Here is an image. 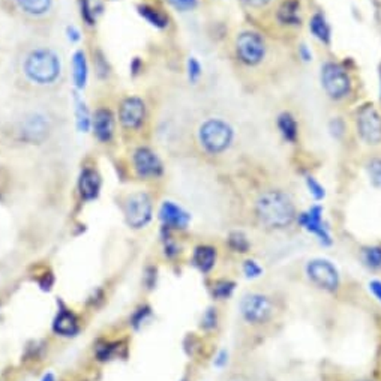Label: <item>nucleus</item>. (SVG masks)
<instances>
[{
    "label": "nucleus",
    "mask_w": 381,
    "mask_h": 381,
    "mask_svg": "<svg viewBox=\"0 0 381 381\" xmlns=\"http://www.w3.org/2000/svg\"><path fill=\"white\" fill-rule=\"evenodd\" d=\"M258 221L266 229H287L296 220V207L288 194L279 189L263 192L255 203Z\"/></svg>",
    "instance_id": "1"
},
{
    "label": "nucleus",
    "mask_w": 381,
    "mask_h": 381,
    "mask_svg": "<svg viewBox=\"0 0 381 381\" xmlns=\"http://www.w3.org/2000/svg\"><path fill=\"white\" fill-rule=\"evenodd\" d=\"M23 76L36 86H51L62 74L59 54L48 47H35L24 56Z\"/></svg>",
    "instance_id": "2"
},
{
    "label": "nucleus",
    "mask_w": 381,
    "mask_h": 381,
    "mask_svg": "<svg viewBox=\"0 0 381 381\" xmlns=\"http://www.w3.org/2000/svg\"><path fill=\"white\" fill-rule=\"evenodd\" d=\"M198 143L209 155H221L230 148L234 131L222 119H207L198 128Z\"/></svg>",
    "instance_id": "3"
},
{
    "label": "nucleus",
    "mask_w": 381,
    "mask_h": 381,
    "mask_svg": "<svg viewBox=\"0 0 381 381\" xmlns=\"http://www.w3.org/2000/svg\"><path fill=\"white\" fill-rule=\"evenodd\" d=\"M321 86L330 100L341 101L351 93L353 81L348 71L336 62H326L321 67Z\"/></svg>",
    "instance_id": "4"
},
{
    "label": "nucleus",
    "mask_w": 381,
    "mask_h": 381,
    "mask_svg": "<svg viewBox=\"0 0 381 381\" xmlns=\"http://www.w3.org/2000/svg\"><path fill=\"white\" fill-rule=\"evenodd\" d=\"M234 48H236L239 62L248 68L258 67L264 60L267 51L264 38L254 30L240 32L236 38Z\"/></svg>",
    "instance_id": "5"
},
{
    "label": "nucleus",
    "mask_w": 381,
    "mask_h": 381,
    "mask_svg": "<svg viewBox=\"0 0 381 381\" xmlns=\"http://www.w3.org/2000/svg\"><path fill=\"white\" fill-rule=\"evenodd\" d=\"M126 224L134 230L144 229L152 221L153 201L148 192L137 191L129 194L124 203Z\"/></svg>",
    "instance_id": "6"
},
{
    "label": "nucleus",
    "mask_w": 381,
    "mask_h": 381,
    "mask_svg": "<svg viewBox=\"0 0 381 381\" xmlns=\"http://www.w3.org/2000/svg\"><path fill=\"white\" fill-rule=\"evenodd\" d=\"M356 131L363 143L381 144V115L372 104H363L356 113Z\"/></svg>",
    "instance_id": "7"
},
{
    "label": "nucleus",
    "mask_w": 381,
    "mask_h": 381,
    "mask_svg": "<svg viewBox=\"0 0 381 381\" xmlns=\"http://www.w3.org/2000/svg\"><path fill=\"white\" fill-rule=\"evenodd\" d=\"M306 275L315 287L334 293L339 287V272L329 260L315 258L306 264Z\"/></svg>",
    "instance_id": "8"
},
{
    "label": "nucleus",
    "mask_w": 381,
    "mask_h": 381,
    "mask_svg": "<svg viewBox=\"0 0 381 381\" xmlns=\"http://www.w3.org/2000/svg\"><path fill=\"white\" fill-rule=\"evenodd\" d=\"M273 306L270 299L264 295L251 293L242 299L240 314L249 324H264L272 317Z\"/></svg>",
    "instance_id": "9"
},
{
    "label": "nucleus",
    "mask_w": 381,
    "mask_h": 381,
    "mask_svg": "<svg viewBox=\"0 0 381 381\" xmlns=\"http://www.w3.org/2000/svg\"><path fill=\"white\" fill-rule=\"evenodd\" d=\"M19 132L23 141L29 144H41L48 139L51 132L50 120L41 113H29L21 119Z\"/></svg>",
    "instance_id": "10"
},
{
    "label": "nucleus",
    "mask_w": 381,
    "mask_h": 381,
    "mask_svg": "<svg viewBox=\"0 0 381 381\" xmlns=\"http://www.w3.org/2000/svg\"><path fill=\"white\" fill-rule=\"evenodd\" d=\"M135 174L143 181L158 179L164 173V165L155 152L149 148H139L132 153Z\"/></svg>",
    "instance_id": "11"
},
{
    "label": "nucleus",
    "mask_w": 381,
    "mask_h": 381,
    "mask_svg": "<svg viewBox=\"0 0 381 381\" xmlns=\"http://www.w3.org/2000/svg\"><path fill=\"white\" fill-rule=\"evenodd\" d=\"M299 224H301L303 229L317 236L321 245L330 246L332 245V234L327 222L323 220V207L319 205H314L306 212H302L297 218Z\"/></svg>",
    "instance_id": "12"
},
{
    "label": "nucleus",
    "mask_w": 381,
    "mask_h": 381,
    "mask_svg": "<svg viewBox=\"0 0 381 381\" xmlns=\"http://www.w3.org/2000/svg\"><path fill=\"white\" fill-rule=\"evenodd\" d=\"M119 120L122 126L129 131H135L143 126L146 120V104L140 96H128L120 102Z\"/></svg>",
    "instance_id": "13"
},
{
    "label": "nucleus",
    "mask_w": 381,
    "mask_h": 381,
    "mask_svg": "<svg viewBox=\"0 0 381 381\" xmlns=\"http://www.w3.org/2000/svg\"><path fill=\"white\" fill-rule=\"evenodd\" d=\"M159 220L167 230H185L188 229L191 215L176 203L164 201L159 209Z\"/></svg>",
    "instance_id": "14"
},
{
    "label": "nucleus",
    "mask_w": 381,
    "mask_h": 381,
    "mask_svg": "<svg viewBox=\"0 0 381 381\" xmlns=\"http://www.w3.org/2000/svg\"><path fill=\"white\" fill-rule=\"evenodd\" d=\"M53 332L56 335H60L65 338L76 336L80 332V320L77 314L69 310L68 306L62 305L53 321Z\"/></svg>",
    "instance_id": "15"
},
{
    "label": "nucleus",
    "mask_w": 381,
    "mask_h": 381,
    "mask_svg": "<svg viewBox=\"0 0 381 381\" xmlns=\"http://www.w3.org/2000/svg\"><path fill=\"white\" fill-rule=\"evenodd\" d=\"M92 128L96 139L101 143L111 141L115 135V116L108 108H98L92 117Z\"/></svg>",
    "instance_id": "16"
},
{
    "label": "nucleus",
    "mask_w": 381,
    "mask_h": 381,
    "mask_svg": "<svg viewBox=\"0 0 381 381\" xmlns=\"http://www.w3.org/2000/svg\"><path fill=\"white\" fill-rule=\"evenodd\" d=\"M78 192L81 200L93 201L101 192V176L93 168H83L78 179Z\"/></svg>",
    "instance_id": "17"
},
{
    "label": "nucleus",
    "mask_w": 381,
    "mask_h": 381,
    "mask_svg": "<svg viewBox=\"0 0 381 381\" xmlns=\"http://www.w3.org/2000/svg\"><path fill=\"white\" fill-rule=\"evenodd\" d=\"M278 21L282 26L287 27H297L301 26V2L299 0H286L278 10L277 14Z\"/></svg>",
    "instance_id": "18"
},
{
    "label": "nucleus",
    "mask_w": 381,
    "mask_h": 381,
    "mask_svg": "<svg viewBox=\"0 0 381 381\" xmlns=\"http://www.w3.org/2000/svg\"><path fill=\"white\" fill-rule=\"evenodd\" d=\"M216 248L210 245H200L194 249L192 264L197 267L201 273H209L216 264Z\"/></svg>",
    "instance_id": "19"
},
{
    "label": "nucleus",
    "mask_w": 381,
    "mask_h": 381,
    "mask_svg": "<svg viewBox=\"0 0 381 381\" xmlns=\"http://www.w3.org/2000/svg\"><path fill=\"white\" fill-rule=\"evenodd\" d=\"M310 30L311 34L314 35L315 39H319L321 44L324 45H330L332 41V29L330 24L327 23L324 14L321 12H315L311 20H310Z\"/></svg>",
    "instance_id": "20"
},
{
    "label": "nucleus",
    "mask_w": 381,
    "mask_h": 381,
    "mask_svg": "<svg viewBox=\"0 0 381 381\" xmlns=\"http://www.w3.org/2000/svg\"><path fill=\"white\" fill-rule=\"evenodd\" d=\"M125 344L120 341H107V339H101V341L96 343L95 345V358L100 362H110L113 359H116L117 356H120V351L124 350Z\"/></svg>",
    "instance_id": "21"
},
{
    "label": "nucleus",
    "mask_w": 381,
    "mask_h": 381,
    "mask_svg": "<svg viewBox=\"0 0 381 381\" xmlns=\"http://www.w3.org/2000/svg\"><path fill=\"white\" fill-rule=\"evenodd\" d=\"M278 129L282 135V139L287 143H296L299 137V125L296 117L288 111H284L278 116Z\"/></svg>",
    "instance_id": "22"
},
{
    "label": "nucleus",
    "mask_w": 381,
    "mask_h": 381,
    "mask_svg": "<svg viewBox=\"0 0 381 381\" xmlns=\"http://www.w3.org/2000/svg\"><path fill=\"white\" fill-rule=\"evenodd\" d=\"M89 76V67L86 60L84 51H77L72 56V77H74V83L78 89H84L87 83Z\"/></svg>",
    "instance_id": "23"
},
{
    "label": "nucleus",
    "mask_w": 381,
    "mask_h": 381,
    "mask_svg": "<svg viewBox=\"0 0 381 381\" xmlns=\"http://www.w3.org/2000/svg\"><path fill=\"white\" fill-rule=\"evenodd\" d=\"M20 11L30 17H43L51 10L53 0H15Z\"/></svg>",
    "instance_id": "24"
},
{
    "label": "nucleus",
    "mask_w": 381,
    "mask_h": 381,
    "mask_svg": "<svg viewBox=\"0 0 381 381\" xmlns=\"http://www.w3.org/2000/svg\"><path fill=\"white\" fill-rule=\"evenodd\" d=\"M139 12L146 21L152 24V26L158 29H164L168 26V17L164 12L159 11L158 8H153L150 5H141L139 6Z\"/></svg>",
    "instance_id": "25"
},
{
    "label": "nucleus",
    "mask_w": 381,
    "mask_h": 381,
    "mask_svg": "<svg viewBox=\"0 0 381 381\" xmlns=\"http://www.w3.org/2000/svg\"><path fill=\"white\" fill-rule=\"evenodd\" d=\"M234 288H236V284L230 279H220L215 281L212 287V295L216 301H227L230 299L234 293Z\"/></svg>",
    "instance_id": "26"
},
{
    "label": "nucleus",
    "mask_w": 381,
    "mask_h": 381,
    "mask_svg": "<svg viewBox=\"0 0 381 381\" xmlns=\"http://www.w3.org/2000/svg\"><path fill=\"white\" fill-rule=\"evenodd\" d=\"M227 242H229L230 249L236 254H246L251 248V243H249L248 238L242 231L230 233V236H229V239H227Z\"/></svg>",
    "instance_id": "27"
},
{
    "label": "nucleus",
    "mask_w": 381,
    "mask_h": 381,
    "mask_svg": "<svg viewBox=\"0 0 381 381\" xmlns=\"http://www.w3.org/2000/svg\"><path fill=\"white\" fill-rule=\"evenodd\" d=\"M363 263L374 270H381V246H368L362 251Z\"/></svg>",
    "instance_id": "28"
},
{
    "label": "nucleus",
    "mask_w": 381,
    "mask_h": 381,
    "mask_svg": "<svg viewBox=\"0 0 381 381\" xmlns=\"http://www.w3.org/2000/svg\"><path fill=\"white\" fill-rule=\"evenodd\" d=\"M76 115H77V126L81 132H87L89 129L92 126V119L89 116V111L86 108L84 102L78 100L77 101V110H76Z\"/></svg>",
    "instance_id": "29"
},
{
    "label": "nucleus",
    "mask_w": 381,
    "mask_h": 381,
    "mask_svg": "<svg viewBox=\"0 0 381 381\" xmlns=\"http://www.w3.org/2000/svg\"><path fill=\"white\" fill-rule=\"evenodd\" d=\"M150 315H152V308L149 305H141L132 312L129 321H131V326L134 329H140L143 324L150 319Z\"/></svg>",
    "instance_id": "30"
},
{
    "label": "nucleus",
    "mask_w": 381,
    "mask_h": 381,
    "mask_svg": "<svg viewBox=\"0 0 381 381\" xmlns=\"http://www.w3.org/2000/svg\"><path fill=\"white\" fill-rule=\"evenodd\" d=\"M367 172L371 183L381 189V158H371L367 164Z\"/></svg>",
    "instance_id": "31"
},
{
    "label": "nucleus",
    "mask_w": 381,
    "mask_h": 381,
    "mask_svg": "<svg viewBox=\"0 0 381 381\" xmlns=\"http://www.w3.org/2000/svg\"><path fill=\"white\" fill-rule=\"evenodd\" d=\"M306 188H308V191H310L311 196L317 201H320V200L326 197V191H324V186L312 176L306 177Z\"/></svg>",
    "instance_id": "32"
},
{
    "label": "nucleus",
    "mask_w": 381,
    "mask_h": 381,
    "mask_svg": "<svg viewBox=\"0 0 381 381\" xmlns=\"http://www.w3.org/2000/svg\"><path fill=\"white\" fill-rule=\"evenodd\" d=\"M201 329L203 330H213L218 326V311L216 308H207V311L201 317Z\"/></svg>",
    "instance_id": "33"
},
{
    "label": "nucleus",
    "mask_w": 381,
    "mask_h": 381,
    "mask_svg": "<svg viewBox=\"0 0 381 381\" xmlns=\"http://www.w3.org/2000/svg\"><path fill=\"white\" fill-rule=\"evenodd\" d=\"M243 273H245V277L249 279L260 278L263 273V267L255 260H246L245 263H243Z\"/></svg>",
    "instance_id": "34"
},
{
    "label": "nucleus",
    "mask_w": 381,
    "mask_h": 381,
    "mask_svg": "<svg viewBox=\"0 0 381 381\" xmlns=\"http://www.w3.org/2000/svg\"><path fill=\"white\" fill-rule=\"evenodd\" d=\"M201 77V65L196 58L188 59V78L191 83L196 84Z\"/></svg>",
    "instance_id": "35"
},
{
    "label": "nucleus",
    "mask_w": 381,
    "mask_h": 381,
    "mask_svg": "<svg viewBox=\"0 0 381 381\" xmlns=\"http://www.w3.org/2000/svg\"><path fill=\"white\" fill-rule=\"evenodd\" d=\"M93 8L89 3V0H83L81 2V17L84 19V21L89 24V26H93L96 19H95V12L92 11Z\"/></svg>",
    "instance_id": "36"
},
{
    "label": "nucleus",
    "mask_w": 381,
    "mask_h": 381,
    "mask_svg": "<svg viewBox=\"0 0 381 381\" xmlns=\"http://www.w3.org/2000/svg\"><path fill=\"white\" fill-rule=\"evenodd\" d=\"M197 2L198 0H170V3H172L177 11H182V12L192 11L194 8L197 6Z\"/></svg>",
    "instance_id": "37"
},
{
    "label": "nucleus",
    "mask_w": 381,
    "mask_h": 381,
    "mask_svg": "<svg viewBox=\"0 0 381 381\" xmlns=\"http://www.w3.org/2000/svg\"><path fill=\"white\" fill-rule=\"evenodd\" d=\"M249 10H263L267 5H270L273 0H240Z\"/></svg>",
    "instance_id": "38"
},
{
    "label": "nucleus",
    "mask_w": 381,
    "mask_h": 381,
    "mask_svg": "<svg viewBox=\"0 0 381 381\" xmlns=\"http://www.w3.org/2000/svg\"><path fill=\"white\" fill-rule=\"evenodd\" d=\"M144 284L149 290L157 286V267H149L144 275Z\"/></svg>",
    "instance_id": "39"
},
{
    "label": "nucleus",
    "mask_w": 381,
    "mask_h": 381,
    "mask_svg": "<svg viewBox=\"0 0 381 381\" xmlns=\"http://www.w3.org/2000/svg\"><path fill=\"white\" fill-rule=\"evenodd\" d=\"M164 253H165V257L168 258H174L176 255H179V248H177L176 243L173 240H168L165 243V248H164Z\"/></svg>",
    "instance_id": "40"
},
{
    "label": "nucleus",
    "mask_w": 381,
    "mask_h": 381,
    "mask_svg": "<svg viewBox=\"0 0 381 381\" xmlns=\"http://www.w3.org/2000/svg\"><path fill=\"white\" fill-rule=\"evenodd\" d=\"M369 290L372 291V295H374L378 301L381 302V281H371L369 282Z\"/></svg>",
    "instance_id": "41"
},
{
    "label": "nucleus",
    "mask_w": 381,
    "mask_h": 381,
    "mask_svg": "<svg viewBox=\"0 0 381 381\" xmlns=\"http://www.w3.org/2000/svg\"><path fill=\"white\" fill-rule=\"evenodd\" d=\"M227 362H229V353H227L225 350H222V351H220V354L216 356L215 365H216L218 368H222Z\"/></svg>",
    "instance_id": "42"
},
{
    "label": "nucleus",
    "mask_w": 381,
    "mask_h": 381,
    "mask_svg": "<svg viewBox=\"0 0 381 381\" xmlns=\"http://www.w3.org/2000/svg\"><path fill=\"white\" fill-rule=\"evenodd\" d=\"M299 54L302 56V59H303L305 62H308V60H311V59H312V54H311L310 50H308V47H306V45H302V47H301V50H299Z\"/></svg>",
    "instance_id": "43"
},
{
    "label": "nucleus",
    "mask_w": 381,
    "mask_h": 381,
    "mask_svg": "<svg viewBox=\"0 0 381 381\" xmlns=\"http://www.w3.org/2000/svg\"><path fill=\"white\" fill-rule=\"evenodd\" d=\"M41 381H56V377L54 374H51V372H48V374H45Z\"/></svg>",
    "instance_id": "44"
},
{
    "label": "nucleus",
    "mask_w": 381,
    "mask_h": 381,
    "mask_svg": "<svg viewBox=\"0 0 381 381\" xmlns=\"http://www.w3.org/2000/svg\"><path fill=\"white\" fill-rule=\"evenodd\" d=\"M380 100H381V68H380Z\"/></svg>",
    "instance_id": "45"
},
{
    "label": "nucleus",
    "mask_w": 381,
    "mask_h": 381,
    "mask_svg": "<svg viewBox=\"0 0 381 381\" xmlns=\"http://www.w3.org/2000/svg\"><path fill=\"white\" fill-rule=\"evenodd\" d=\"M360 381H369V380H360Z\"/></svg>",
    "instance_id": "46"
}]
</instances>
